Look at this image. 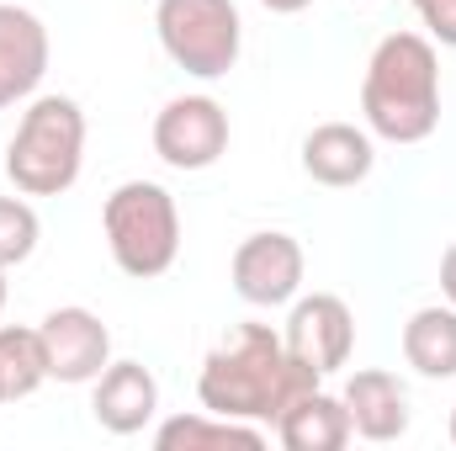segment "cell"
I'll return each instance as SVG.
<instances>
[{"label": "cell", "instance_id": "cell-1", "mask_svg": "<svg viewBox=\"0 0 456 451\" xmlns=\"http://www.w3.org/2000/svg\"><path fill=\"white\" fill-rule=\"evenodd\" d=\"M314 388L319 372L303 366L271 324H233L197 372V404L249 425H276L281 409Z\"/></svg>", "mask_w": 456, "mask_h": 451}, {"label": "cell", "instance_id": "cell-2", "mask_svg": "<svg viewBox=\"0 0 456 451\" xmlns=\"http://www.w3.org/2000/svg\"><path fill=\"white\" fill-rule=\"evenodd\" d=\"M361 117L387 144H425L441 127V53L425 32H387L371 48Z\"/></svg>", "mask_w": 456, "mask_h": 451}, {"label": "cell", "instance_id": "cell-3", "mask_svg": "<svg viewBox=\"0 0 456 451\" xmlns=\"http://www.w3.org/2000/svg\"><path fill=\"white\" fill-rule=\"evenodd\" d=\"M86 165V112L75 96H37L11 144H5V181L21 197H64Z\"/></svg>", "mask_w": 456, "mask_h": 451}, {"label": "cell", "instance_id": "cell-4", "mask_svg": "<svg viewBox=\"0 0 456 451\" xmlns=\"http://www.w3.org/2000/svg\"><path fill=\"white\" fill-rule=\"evenodd\" d=\"M102 234L122 276L154 282L181 255V208L159 181H122L102 202Z\"/></svg>", "mask_w": 456, "mask_h": 451}, {"label": "cell", "instance_id": "cell-5", "mask_svg": "<svg viewBox=\"0 0 456 451\" xmlns=\"http://www.w3.org/2000/svg\"><path fill=\"white\" fill-rule=\"evenodd\" d=\"M154 32L165 59L197 80H224L244 48V21L233 0H159Z\"/></svg>", "mask_w": 456, "mask_h": 451}, {"label": "cell", "instance_id": "cell-6", "mask_svg": "<svg viewBox=\"0 0 456 451\" xmlns=\"http://www.w3.org/2000/svg\"><path fill=\"white\" fill-rule=\"evenodd\" d=\"M303 244L281 228H260L249 239H239L233 260H228V276H233V292L249 303V308H281L303 292Z\"/></svg>", "mask_w": 456, "mask_h": 451}, {"label": "cell", "instance_id": "cell-7", "mask_svg": "<svg viewBox=\"0 0 456 451\" xmlns=\"http://www.w3.org/2000/svg\"><path fill=\"white\" fill-rule=\"evenodd\" d=\"M154 154L170 170H213L228 154V112L213 96H175L154 117Z\"/></svg>", "mask_w": 456, "mask_h": 451}, {"label": "cell", "instance_id": "cell-8", "mask_svg": "<svg viewBox=\"0 0 456 451\" xmlns=\"http://www.w3.org/2000/svg\"><path fill=\"white\" fill-rule=\"evenodd\" d=\"M43 356H48V382H96L107 366H112V330L102 324V314L91 308H53L43 324Z\"/></svg>", "mask_w": 456, "mask_h": 451}, {"label": "cell", "instance_id": "cell-9", "mask_svg": "<svg viewBox=\"0 0 456 451\" xmlns=\"http://www.w3.org/2000/svg\"><path fill=\"white\" fill-rule=\"evenodd\" d=\"M281 340H287V350L303 366H314L319 377H330V372H340L345 361H350V350H355V314L335 292L292 298V314H287Z\"/></svg>", "mask_w": 456, "mask_h": 451}, {"label": "cell", "instance_id": "cell-10", "mask_svg": "<svg viewBox=\"0 0 456 451\" xmlns=\"http://www.w3.org/2000/svg\"><path fill=\"white\" fill-rule=\"evenodd\" d=\"M48 27L27 5H0V112L27 102L48 75Z\"/></svg>", "mask_w": 456, "mask_h": 451}, {"label": "cell", "instance_id": "cell-11", "mask_svg": "<svg viewBox=\"0 0 456 451\" xmlns=\"http://www.w3.org/2000/svg\"><path fill=\"white\" fill-rule=\"evenodd\" d=\"M340 398H345V414H350V430L361 441L387 447V441H403L409 436V393H403V382L393 372H382V366L350 372Z\"/></svg>", "mask_w": 456, "mask_h": 451}, {"label": "cell", "instance_id": "cell-12", "mask_svg": "<svg viewBox=\"0 0 456 451\" xmlns=\"http://www.w3.org/2000/svg\"><path fill=\"white\" fill-rule=\"evenodd\" d=\"M377 165V144H371V127H355V122H319L308 138H303V176L319 181V186H361Z\"/></svg>", "mask_w": 456, "mask_h": 451}, {"label": "cell", "instance_id": "cell-13", "mask_svg": "<svg viewBox=\"0 0 456 451\" xmlns=\"http://www.w3.org/2000/svg\"><path fill=\"white\" fill-rule=\"evenodd\" d=\"M159 409V382L143 361H112L102 377H96V393H91V414L107 436H138Z\"/></svg>", "mask_w": 456, "mask_h": 451}, {"label": "cell", "instance_id": "cell-14", "mask_svg": "<svg viewBox=\"0 0 456 451\" xmlns=\"http://www.w3.org/2000/svg\"><path fill=\"white\" fill-rule=\"evenodd\" d=\"M355 430H350V414H345V398L340 393H303L297 404L281 409L276 420V441L287 451H340Z\"/></svg>", "mask_w": 456, "mask_h": 451}, {"label": "cell", "instance_id": "cell-15", "mask_svg": "<svg viewBox=\"0 0 456 451\" xmlns=\"http://www.w3.org/2000/svg\"><path fill=\"white\" fill-rule=\"evenodd\" d=\"M403 361L419 377H430V382L456 377V308L452 303H430V308L409 314V324H403Z\"/></svg>", "mask_w": 456, "mask_h": 451}, {"label": "cell", "instance_id": "cell-16", "mask_svg": "<svg viewBox=\"0 0 456 451\" xmlns=\"http://www.w3.org/2000/svg\"><path fill=\"white\" fill-rule=\"evenodd\" d=\"M154 447L159 451H213V447H239V451H260L265 447V430L249 425V420H228L213 409H197V414H175L154 430Z\"/></svg>", "mask_w": 456, "mask_h": 451}, {"label": "cell", "instance_id": "cell-17", "mask_svg": "<svg viewBox=\"0 0 456 451\" xmlns=\"http://www.w3.org/2000/svg\"><path fill=\"white\" fill-rule=\"evenodd\" d=\"M43 382H48L43 335H37V330H21V324H5V330H0V398H5V404L32 398Z\"/></svg>", "mask_w": 456, "mask_h": 451}, {"label": "cell", "instance_id": "cell-18", "mask_svg": "<svg viewBox=\"0 0 456 451\" xmlns=\"http://www.w3.org/2000/svg\"><path fill=\"white\" fill-rule=\"evenodd\" d=\"M37 234H43V224H37V213H32V202L21 192L16 197H0V271L32 260Z\"/></svg>", "mask_w": 456, "mask_h": 451}, {"label": "cell", "instance_id": "cell-19", "mask_svg": "<svg viewBox=\"0 0 456 451\" xmlns=\"http://www.w3.org/2000/svg\"><path fill=\"white\" fill-rule=\"evenodd\" d=\"M409 5L419 11V21H425L430 43L456 48V0H409Z\"/></svg>", "mask_w": 456, "mask_h": 451}, {"label": "cell", "instance_id": "cell-20", "mask_svg": "<svg viewBox=\"0 0 456 451\" xmlns=\"http://www.w3.org/2000/svg\"><path fill=\"white\" fill-rule=\"evenodd\" d=\"M441 298L456 308V244L441 255Z\"/></svg>", "mask_w": 456, "mask_h": 451}, {"label": "cell", "instance_id": "cell-21", "mask_svg": "<svg viewBox=\"0 0 456 451\" xmlns=\"http://www.w3.org/2000/svg\"><path fill=\"white\" fill-rule=\"evenodd\" d=\"M265 11H276V16H297V11H308L314 0H260Z\"/></svg>", "mask_w": 456, "mask_h": 451}, {"label": "cell", "instance_id": "cell-22", "mask_svg": "<svg viewBox=\"0 0 456 451\" xmlns=\"http://www.w3.org/2000/svg\"><path fill=\"white\" fill-rule=\"evenodd\" d=\"M0 308H5V271H0Z\"/></svg>", "mask_w": 456, "mask_h": 451}, {"label": "cell", "instance_id": "cell-23", "mask_svg": "<svg viewBox=\"0 0 456 451\" xmlns=\"http://www.w3.org/2000/svg\"><path fill=\"white\" fill-rule=\"evenodd\" d=\"M452 447H456V409H452Z\"/></svg>", "mask_w": 456, "mask_h": 451}, {"label": "cell", "instance_id": "cell-24", "mask_svg": "<svg viewBox=\"0 0 456 451\" xmlns=\"http://www.w3.org/2000/svg\"><path fill=\"white\" fill-rule=\"evenodd\" d=\"M0 404H5V398H0Z\"/></svg>", "mask_w": 456, "mask_h": 451}]
</instances>
